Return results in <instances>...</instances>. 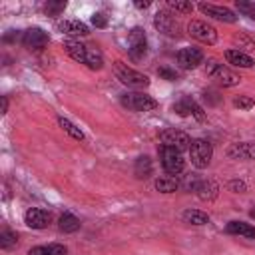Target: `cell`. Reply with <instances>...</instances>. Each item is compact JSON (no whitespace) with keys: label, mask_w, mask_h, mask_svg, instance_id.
I'll return each mask as SVG.
<instances>
[{"label":"cell","mask_w":255,"mask_h":255,"mask_svg":"<svg viewBox=\"0 0 255 255\" xmlns=\"http://www.w3.org/2000/svg\"><path fill=\"white\" fill-rule=\"evenodd\" d=\"M114 74L124 86H129V88H147L149 86V78L145 74H139V72L128 68V64H124V62H114Z\"/></svg>","instance_id":"6da1fadb"},{"label":"cell","mask_w":255,"mask_h":255,"mask_svg":"<svg viewBox=\"0 0 255 255\" xmlns=\"http://www.w3.org/2000/svg\"><path fill=\"white\" fill-rule=\"evenodd\" d=\"M207 76L213 78L217 84H221V86H225V88H231V86L239 84V80H241L235 72H231L229 68H225L223 64H219V62H215V60H209V62H207Z\"/></svg>","instance_id":"7a4b0ae2"},{"label":"cell","mask_w":255,"mask_h":255,"mask_svg":"<svg viewBox=\"0 0 255 255\" xmlns=\"http://www.w3.org/2000/svg\"><path fill=\"white\" fill-rule=\"evenodd\" d=\"M211 155H213V147L209 141L205 139H193L191 145H189V157H191V163L199 169L207 167L209 161H211Z\"/></svg>","instance_id":"3957f363"},{"label":"cell","mask_w":255,"mask_h":255,"mask_svg":"<svg viewBox=\"0 0 255 255\" xmlns=\"http://www.w3.org/2000/svg\"><path fill=\"white\" fill-rule=\"evenodd\" d=\"M122 104L128 108V110H133V112H147V110H153L157 108V102L143 94V92H128L122 96Z\"/></svg>","instance_id":"277c9868"},{"label":"cell","mask_w":255,"mask_h":255,"mask_svg":"<svg viewBox=\"0 0 255 255\" xmlns=\"http://www.w3.org/2000/svg\"><path fill=\"white\" fill-rule=\"evenodd\" d=\"M128 52H129V56H131L133 60H141V58L145 56V52H147L145 32H143L139 26L131 28L129 34H128Z\"/></svg>","instance_id":"5b68a950"},{"label":"cell","mask_w":255,"mask_h":255,"mask_svg":"<svg viewBox=\"0 0 255 255\" xmlns=\"http://www.w3.org/2000/svg\"><path fill=\"white\" fill-rule=\"evenodd\" d=\"M187 30H189V34H191L195 40H199V42H203V44H215V42H217V30H215L213 26H209L207 22L191 20L189 26H187Z\"/></svg>","instance_id":"8992f818"},{"label":"cell","mask_w":255,"mask_h":255,"mask_svg":"<svg viewBox=\"0 0 255 255\" xmlns=\"http://www.w3.org/2000/svg\"><path fill=\"white\" fill-rule=\"evenodd\" d=\"M159 139L163 145L167 147H173L177 151H183V149H189L191 145V139L185 131H179V129H165L159 133Z\"/></svg>","instance_id":"52a82bcc"},{"label":"cell","mask_w":255,"mask_h":255,"mask_svg":"<svg viewBox=\"0 0 255 255\" xmlns=\"http://www.w3.org/2000/svg\"><path fill=\"white\" fill-rule=\"evenodd\" d=\"M159 157H161V165L167 173H179L183 169V157H181V151L173 149V147H167V145H161L159 149Z\"/></svg>","instance_id":"ba28073f"},{"label":"cell","mask_w":255,"mask_h":255,"mask_svg":"<svg viewBox=\"0 0 255 255\" xmlns=\"http://www.w3.org/2000/svg\"><path fill=\"white\" fill-rule=\"evenodd\" d=\"M203 62V52L199 48H181L177 52V64L183 68V70H193L197 68L199 64Z\"/></svg>","instance_id":"9c48e42d"},{"label":"cell","mask_w":255,"mask_h":255,"mask_svg":"<svg viewBox=\"0 0 255 255\" xmlns=\"http://www.w3.org/2000/svg\"><path fill=\"white\" fill-rule=\"evenodd\" d=\"M22 42H24V46H26L28 50H42V48L48 46L50 38H48V34H46L42 28H30V30L24 32Z\"/></svg>","instance_id":"30bf717a"},{"label":"cell","mask_w":255,"mask_h":255,"mask_svg":"<svg viewBox=\"0 0 255 255\" xmlns=\"http://www.w3.org/2000/svg\"><path fill=\"white\" fill-rule=\"evenodd\" d=\"M199 10L205 14V16H211V18H215V20H221V22H229V24H233L235 20H237V16L229 10V8H225V6H215V4H199Z\"/></svg>","instance_id":"8fae6325"},{"label":"cell","mask_w":255,"mask_h":255,"mask_svg":"<svg viewBox=\"0 0 255 255\" xmlns=\"http://www.w3.org/2000/svg\"><path fill=\"white\" fill-rule=\"evenodd\" d=\"M50 219H52L50 213H48L46 209H40V207H32V209H28L26 215H24L26 225L32 227V229H44V227H48Z\"/></svg>","instance_id":"7c38bea8"},{"label":"cell","mask_w":255,"mask_h":255,"mask_svg":"<svg viewBox=\"0 0 255 255\" xmlns=\"http://www.w3.org/2000/svg\"><path fill=\"white\" fill-rule=\"evenodd\" d=\"M155 28L167 36H179V24L175 22V18L167 12H157L155 14V20H153Z\"/></svg>","instance_id":"4fadbf2b"},{"label":"cell","mask_w":255,"mask_h":255,"mask_svg":"<svg viewBox=\"0 0 255 255\" xmlns=\"http://www.w3.org/2000/svg\"><path fill=\"white\" fill-rule=\"evenodd\" d=\"M58 30L68 36H88L90 34V28L80 20H64L58 24Z\"/></svg>","instance_id":"5bb4252c"},{"label":"cell","mask_w":255,"mask_h":255,"mask_svg":"<svg viewBox=\"0 0 255 255\" xmlns=\"http://www.w3.org/2000/svg\"><path fill=\"white\" fill-rule=\"evenodd\" d=\"M64 50H66V54H68L72 60L86 64L88 46H84V44H80V42H76V40H66V42H64Z\"/></svg>","instance_id":"9a60e30c"},{"label":"cell","mask_w":255,"mask_h":255,"mask_svg":"<svg viewBox=\"0 0 255 255\" xmlns=\"http://www.w3.org/2000/svg\"><path fill=\"white\" fill-rule=\"evenodd\" d=\"M229 155L237 159H255V141L235 143L229 147Z\"/></svg>","instance_id":"2e32d148"},{"label":"cell","mask_w":255,"mask_h":255,"mask_svg":"<svg viewBox=\"0 0 255 255\" xmlns=\"http://www.w3.org/2000/svg\"><path fill=\"white\" fill-rule=\"evenodd\" d=\"M225 231L231 233V235H243V237L255 239V227L249 225V223H243V221H229Z\"/></svg>","instance_id":"e0dca14e"},{"label":"cell","mask_w":255,"mask_h":255,"mask_svg":"<svg viewBox=\"0 0 255 255\" xmlns=\"http://www.w3.org/2000/svg\"><path fill=\"white\" fill-rule=\"evenodd\" d=\"M225 60L229 64H233V66H239V68H251L255 64L251 56H247V54H243L239 50H227L225 52Z\"/></svg>","instance_id":"ac0fdd59"},{"label":"cell","mask_w":255,"mask_h":255,"mask_svg":"<svg viewBox=\"0 0 255 255\" xmlns=\"http://www.w3.org/2000/svg\"><path fill=\"white\" fill-rule=\"evenodd\" d=\"M68 249L60 243H50V245H38V247H32L28 251V255H66Z\"/></svg>","instance_id":"d6986e66"},{"label":"cell","mask_w":255,"mask_h":255,"mask_svg":"<svg viewBox=\"0 0 255 255\" xmlns=\"http://www.w3.org/2000/svg\"><path fill=\"white\" fill-rule=\"evenodd\" d=\"M181 217L185 223H191V225H205L209 221V215L199 211V209H185Z\"/></svg>","instance_id":"ffe728a7"},{"label":"cell","mask_w":255,"mask_h":255,"mask_svg":"<svg viewBox=\"0 0 255 255\" xmlns=\"http://www.w3.org/2000/svg\"><path fill=\"white\" fill-rule=\"evenodd\" d=\"M60 229L64 233H74V231L80 229V219L76 215H72V213H64L60 217Z\"/></svg>","instance_id":"44dd1931"},{"label":"cell","mask_w":255,"mask_h":255,"mask_svg":"<svg viewBox=\"0 0 255 255\" xmlns=\"http://www.w3.org/2000/svg\"><path fill=\"white\" fill-rule=\"evenodd\" d=\"M149 175H151V159H149L147 155L137 157V161H135V177L145 179V177H149Z\"/></svg>","instance_id":"7402d4cb"},{"label":"cell","mask_w":255,"mask_h":255,"mask_svg":"<svg viewBox=\"0 0 255 255\" xmlns=\"http://www.w3.org/2000/svg\"><path fill=\"white\" fill-rule=\"evenodd\" d=\"M86 64H88L92 70H100V68L104 66V58H102V52H100L98 48H92V46H88Z\"/></svg>","instance_id":"603a6c76"},{"label":"cell","mask_w":255,"mask_h":255,"mask_svg":"<svg viewBox=\"0 0 255 255\" xmlns=\"http://www.w3.org/2000/svg\"><path fill=\"white\" fill-rule=\"evenodd\" d=\"M195 191H197V197L205 201V199H213V197H215L217 187H215L211 181H201V183L195 187Z\"/></svg>","instance_id":"cb8c5ba5"},{"label":"cell","mask_w":255,"mask_h":255,"mask_svg":"<svg viewBox=\"0 0 255 255\" xmlns=\"http://www.w3.org/2000/svg\"><path fill=\"white\" fill-rule=\"evenodd\" d=\"M155 189L161 193H171L177 189V181L173 177H159V179H155Z\"/></svg>","instance_id":"d4e9b609"},{"label":"cell","mask_w":255,"mask_h":255,"mask_svg":"<svg viewBox=\"0 0 255 255\" xmlns=\"http://www.w3.org/2000/svg\"><path fill=\"white\" fill-rule=\"evenodd\" d=\"M58 122H60V126L64 128V131H66V133H70L74 139H80V141L84 139V133H82V129H80V128H76V126H74L70 120H66V118H60Z\"/></svg>","instance_id":"484cf974"},{"label":"cell","mask_w":255,"mask_h":255,"mask_svg":"<svg viewBox=\"0 0 255 255\" xmlns=\"http://www.w3.org/2000/svg\"><path fill=\"white\" fill-rule=\"evenodd\" d=\"M16 243H18V235H16L14 231L4 229V231L0 233V247H2V249H12Z\"/></svg>","instance_id":"4316f807"},{"label":"cell","mask_w":255,"mask_h":255,"mask_svg":"<svg viewBox=\"0 0 255 255\" xmlns=\"http://www.w3.org/2000/svg\"><path fill=\"white\" fill-rule=\"evenodd\" d=\"M167 4H169V8H173L177 12H183V14H189L193 10V4L191 2H185V0H169Z\"/></svg>","instance_id":"83f0119b"},{"label":"cell","mask_w":255,"mask_h":255,"mask_svg":"<svg viewBox=\"0 0 255 255\" xmlns=\"http://www.w3.org/2000/svg\"><path fill=\"white\" fill-rule=\"evenodd\" d=\"M233 106L239 108V110H251L255 106V100L249 98V96H239V98L233 100Z\"/></svg>","instance_id":"f1b7e54d"},{"label":"cell","mask_w":255,"mask_h":255,"mask_svg":"<svg viewBox=\"0 0 255 255\" xmlns=\"http://www.w3.org/2000/svg\"><path fill=\"white\" fill-rule=\"evenodd\" d=\"M157 74H159V78H163V80H167V82H175V80H177V72L171 70V68H165V66L159 68Z\"/></svg>","instance_id":"f546056e"},{"label":"cell","mask_w":255,"mask_h":255,"mask_svg":"<svg viewBox=\"0 0 255 255\" xmlns=\"http://www.w3.org/2000/svg\"><path fill=\"white\" fill-rule=\"evenodd\" d=\"M64 6H66L64 2H48V4H46V12H48L50 16H58V14L64 10Z\"/></svg>","instance_id":"4dcf8cb0"},{"label":"cell","mask_w":255,"mask_h":255,"mask_svg":"<svg viewBox=\"0 0 255 255\" xmlns=\"http://www.w3.org/2000/svg\"><path fill=\"white\" fill-rule=\"evenodd\" d=\"M237 8H239L241 12H245L247 16L255 18V4H249V2H239V0H237Z\"/></svg>","instance_id":"1f68e13d"},{"label":"cell","mask_w":255,"mask_h":255,"mask_svg":"<svg viewBox=\"0 0 255 255\" xmlns=\"http://www.w3.org/2000/svg\"><path fill=\"white\" fill-rule=\"evenodd\" d=\"M92 24H94L96 28H106V26H108V20H106V16H104L102 12H96V14L92 16Z\"/></svg>","instance_id":"d6a6232c"},{"label":"cell","mask_w":255,"mask_h":255,"mask_svg":"<svg viewBox=\"0 0 255 255\" xmlns=\"http://www.w3.org/2000/svg\"><path fill=\"white\" fill-rule=\"evenodd\" d=\"M135 6H137V8H147L149 2H135Z\"/></svg>","instance_id":"836d02e7"},{"label":"cell","mask_w":255,"mask_h":255,"mask_svg":"<svg viewBox=\"0 0 255 255\" xmlns=\"http://www.w3.org/2000/svg\"><path fill=\"white\" fill-rule=\"evenodd\" d=\"M6 108H8V100L2 98V112H6Z\"/></svg>","instance_id":"e575fe53"},{"label":"cell","mask_w":255,"mask_h":255,"mask_svg":"<svg viewBox=\"0 0 255 255\" xmlns=\"http://www.w3.org/2000/svg\"><path fill=\"white\" fill-rule=\"evenodd\" d=\"M251 217H253V219H255V209H251Z\"/></svg>","instance_id":"d590c367"}]
</instances>
